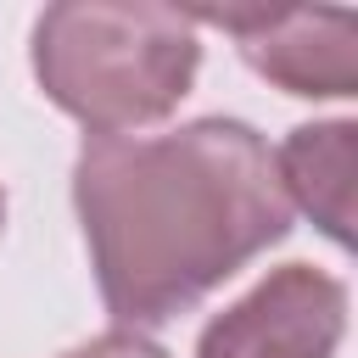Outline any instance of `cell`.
<instances>
[{"label": "cell", "mask_w": 358, "mask_h": 358, "mask_svg": "<svg viewBox=\"0 0 358 358\" xmlns=\"http://www.w3.org/2000/svg\"><path fill=\"white\" fill-rule=\"evenodd\" d=\"M73 213L117 330H157L291 235L268 140L241 117L168 134H90L73 157Z\"/></svg>", "instance_id": "6da1fadb"}, {"label": "cell", "mask_w": 358, "mask_h": 358, "mask_svg": "<svg viewBox=\"0 0 358 358\" xmlns=\"http://www.w3.org/2000/svg\"><path fill=\"white\" fill-rule=\"evenodd\" d=\"M235 39L241 62L285 95L347 101L358 95V17L341 6H241V11H190Z\"/></svg>", "instance_id": "3957f363"}, {"label": "cell", "mask_w": 358, "mask_h": 358, "mask_svg": "<svg viewBox=\"0 0 358 358\" xmlns=\"http://www.w3.org/2000/svg\"><path fill=\"white\" fill-rule=\"evenodd\" d=\"M34 78L90 134L162 123L196 84L201 39L190 11L157 0H62L45 6L28 45Z\"/></svg>", "instance_id": "7a4b0ae2"}, {"label": "cell", "mask_w": 358, "mask_h": 358, "mask_svg": "<svg viewBox=\"0 0 358 358\" xmlns=\"http://www.w3.org/2000/svg\"><path fill=\"white\" fill-rule=\"evenodd\" d=\"M352 162H358V123L330 117V123H296L285 145L274 151L280 190L291 213L302 207L341 252L352 246Z\"/></svg>", "instance_id": "5b68a950"}, {"label": "cell", "mask_w": 358, "mask_h": 358, "mask_svg": "<svg viewBox=\"0 0 358 358\" xmlns=\"http://www.w3.org/2000/svg\"><path fill=\"white\" fill-rule=\"evenodd\" d=\"M62 358H168V347L151 341V336H140V330H106V336L78 341V347L62 352Z\"/></svg>", "instance_id": "8992f818"}, {"label": "cell", "mask_w": 358, "mask_h": 358, "mask_svg": "<svg viewBox=\"0 0 358 358\" xmlns=\"http://www.w3.org/2000/svg\"><path fill=\"white\" fill-rule=\"evenodd\" d=\"M0 235H6V190H0Z\"/></svg>", "instance_id": "52a82bcc"}, {"label": "cell", "mask_w": 358, "mask_h": 358, "mask_svg": "<svg viewBox=\"0 0 358 358\" xmlns=\"http://www.w3.org/2000/svg\"><path fill=\"white\" fill-rule=\"evenodd\" d=\"M341 336L347 285L313 263H280L201 324L196 358H336Z\"/></svg>", "instance_id": "277c9868"}]
</instances>
